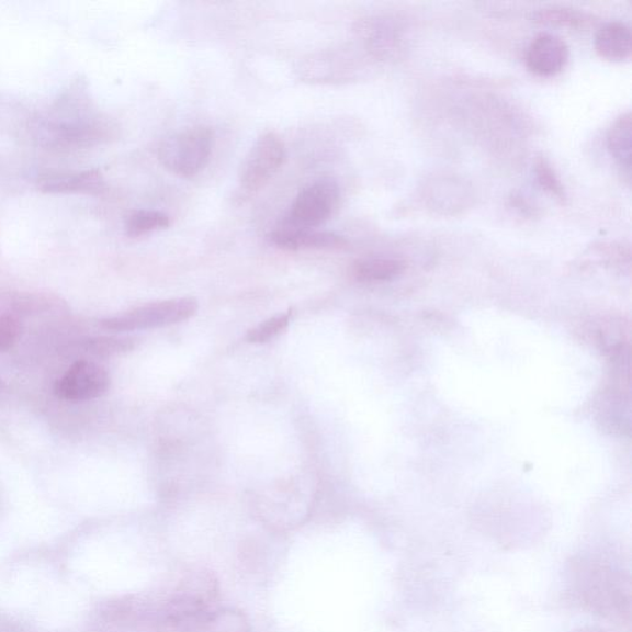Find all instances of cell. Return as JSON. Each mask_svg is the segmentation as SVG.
Listing matches in <instances>:
<instances>
[{"label":"cell","instance_id":"2e32d148","mask_svg":"<svg viewBox=\"0 0 632 632\" xmlns=\"http://www.w3.org/2000/svg\"><path fill=\"white\" fill-rule=\"evenodd\" d=\"M608 150L620 170L630 177L632 150L631 114L627 112L616 119L607 135Z\"/></svg>","mask_w":632,"mask_h":632},{"label":"cell","instance_id":"4316f807","mask_svg":"<svg viewBox=\"0 0 632 632\" xmlns=\"http://www.w3.org/2000/svg\"><path fill=\"white\" fill-rule=\"evenodd\" d=\"M3 385H4V384H3V382H2V381H0V390H2V388H3Z\"/></svg>","mask_w":632,"mask_h":632},{"label":"cell","instance_id":"5bb4252c","mask_svg":"<svg viewBox=\"0 0 632 632\" xmlns=\"http://www.w3.org/2000/svg\"><path fill=\"white\" fill-rule=\"evenodd\" d=\"M432 210L441 213H456L466 206L470 194L466 183L454 177H439L424 190Z\"/></svg>","mask_w":632,"mask_h":632},{"label":"cell","instance_id":"7c38bea8","mask_svg":"<svg viewBox=\"0 0 632 632\" xmlns=\"http://www.w3.org/2000/svg\"><path fill=\"white\" fill-rule=\"evenodd\" d=\"M38 187L52 194L99 195L106 191L104 177L97 170L46 173L40 177Z\"/></svg>","mask_w":632,"mask_h":632},{"label":"cell","instance_id":"7402d4cb","mask_svg":"<svg viewBox=\"0 0 632 632\" xmlns=\"http://www.w3.org/2000/svg\"><path fill=\"white\" fill-rule=\"evenodd\" d=\"M292 312L281 313L272 316V318L257 325L256 328L251 329L246 335L247 341L252 343H264L269 342L276 335H280L290 325Z\"/></svg>","mask_w":632,"mask_h":632},{"label":"cell","instance_id":"52a82bcc","mask_svg":"<svg viewBox=\"0 0 632 632\" xmlns=\"http://www.w3.org/2000/svg\"><path fill=\"white\" fill-rule=\"evenodd\" d=\"M111 385L108 372L93 361L81 360L71 365L55 384V394L67 402H87L102 397Z\"/></svg>","mask_w":632,"mask_h":632},{"label":"cell","instance_id":"7a4b0ae2","mask_svg":"<svg viewBox=\"0 0 632 632\" xmlns=\"http://www.w3.org/2000/svg\"><path fill=\"white\" fill-rule=\"evenodd\" d=\"M568 590L579 606L619 624H630L631 580L625 571L598 557H579L568 569Z\"/></svg>","mask_w":632,"mask_h":632},{"label":"cell","instance_id":"ba28073f","mask_svg":"<svg viewBox=\"0 0 632 632\" xmlns=\"http://www.w3.org/2000/svg\"><path fill=\"white\" fill-rule=\"evenodd\" d=\"M354 59L359 57L350 54L348 49L323 53L305 59L298 71L301 78L311 83L349 81L356 72Z\"/></svg>","mask_w":632,"mask_h":632},{"label":"cell","instance_id":"d4e9b609","mask_svg":"<svg viewBox=\"0 0 632 632\" xmlns=\"http://www.w3.org/2000/svg\"><path fill=\"white\" fill-rule=\"evenodd\" d=\"M511 202L512 205L517 207V210H519L522 214L526 215H531L535 212H533V207L530 204V202L528 200H526V196L522 195H514L511 198Z\"/></svg>","mask_w":632,"mask_h":632},{"label":"cell","instance_id":"8fae6325","mask_svg":"<svg viewBox=\"0 0 632 632\" xmlns=\"http://www.w3.org/2000/svg\"><path fill=\"white\" fill-rule=\"evenodd\" d=\"M272 245L286 251L300 250H332L342 249L348 241L345 237L315 229H294V227L279 226L269 235Z\"/></svg>","mask_w":632,"mask_h":632},{"label":"cell","instance_id":"9a60e30c","mask_svg":"<svg viewBox=\"0 0 632 632\" xmlns=\"http://www.w3.org/2000/svg\"><path fill=\"white\" fill-rule=\"evenodd\" d=\"M595 46L602 58L609 61H624L632 53L630 26L618 20L601 25L596 34Z\"/></svg>","mask_w":632,"mask_h":632},{"label":"cell","instance_id":"ac0fdd59","mask_svg":"<svg viewBox=\"0 0 632 632\" xmlns=\"http://www.w3.org/2000/svg\"><path fill=\"white\" fill-rule=\"evenodd\" d=\"M533 22L539 24L565 27H587L596 23V18L579 9L568 7H549L532 14Z\"/></svg>","mask_w":632,"mask_h":632},{"label":"cell","instance_id":"5b68a950","mask_svg":"<svg viewBox=\"0 0 632 632\" xmlns=\"http://www.w3.org/2000/svg\"><path fill=\"white\" fill-rule=\"evenodd\" d=\"M340 188L331 178H321L295 198L289 215L281 225L294 229H315L328 222L338 210Z\"/></svg>","mask_w":632,"mask_h":632},{"label":"cell","instance_id":"603a6c76","mask_svg":"<svg viewBox=\"0 0 632 632\" xmlns=\"http://www.w3.org/2000/svg\"><path fill=\"white\" fill-rule=\"evenodd\" d=\"M212 632H249V620L239 610L225 609L215 611L210 629Z\"/></svg>","mask_w":632,"mask_h":632},{"label":"cell","instance_id":"e0dca14e","mask_svg":"<svg viewBox=\"0 0 632 632\" xmlns=\"http://www.w3.org/2000/svg\"><path fill=\"white\" fill-rule=\"evenodd\" d=\"M405 263L402 260L388 257H374L358 261L352 267L356 280L361 282H384L395 279L403 273Z\"/></svg>","mask_w":632,"mask_h":632},{"label":"cell","instance_id":"6da1fadb","mask_svg":"<svg viewBox=\"0 0 632 632\" xmlns=\"http://www.w3.org/2000/svg\"><path fill=\"white\" fill-rule=\"evenodd\" d=\"M40 145L56 153H77L114 140L117 126L92 109L81 94L68 93L35 128Z\"/></svg>","mask_w":632,"mask_h":632},{"label":"cell","instance_id":"d6986e66","mask_svg":"<svg viewBox=\"0 0 632 632\" xmlns=\"http://www.w3.org/2000/svg\"><path fill=\"white\" fill-rule=\"evenodd\" d=\"M170 216L158 211L142 210L133 212L125 222V232L128 237L144 235L167 229L170 226Z\"/></svg>","mask_w":632,"mask_h":632},{"label":"cell","instance_id":"30bf717a","mask_svg":"<svg viewBox=\"0 0 632 632\" xmlns=\"http://www.w3.org/2000/svg\"><path fill=\"white\" fill-rule=\"evenodd\" d=\"M356 33L362 42V47L373 59H388L400 49V30L393 20L370 18L360 20Z\"/></svg>","mask_w":632,"mask_h":632},{"label":"cell","instance_id":"484cf974","mask_svg":"<svg viewBox=\"0 0 632 632\" xmlns=\"http://www.w3.org/2000/svg\"><path fill=\"white\" fill-rule=\"evenodd\" d=\"M569 632H606V631H602L598 628H579L576 630H572Z\"/></svg>","mask_w":632,"mask_h":632},{"label":"cell","instance_id":"cb8c5ba5","mask_svg":"<svg viewBox=\"0 0 632 632\" xmlns=\"http://www.w3.org/2000/svg\"><path fill=\"white\" fill-rule=\"evenodd\" d=\"M22 323L16 316L0 314V352L12 349L22 335Z\"/></svg>","mask_w":632,"mask_h":632},{"label":"cell","instance_id":"8992f818","mask_svg":"<svg viewBox=\"0 0 632 632\" xmlns=\"http://www.w3.org/2000/svg\"><path fill=\"white\" fill-rule=\"evenodd\" d=\"M284 160L285 148L280 136L266 133L257 138L240 168V190L245 194L261 190L280 171Z\"/></svg>","mask_w":632,"mask_h":632},{"label":"cell","instance_id":"ffe728a7","mask_svg":"<svg viewBox=\"0 0 632 632\" xmlns=\"http://www.w3.org/2000/svg\"><path fill=\"white\" fill-rule=\"evenodd\" d=\"M134 348L135 343L131 339L108 338V336L87 339L82 343L83 351L95 359L114 358L131 352Z\"/></svg>","mask_w":632,"mask_h":632},{"label":"cell","instance_id":"3957f363","mask_svg":"<svg viewBox=\"0 0 632 632\" xmlns=\"http://www.w3.org/2000/svg\"><path fill=\"white\" fill-rule=\"evenodd\" d=\"M213 146L211 127H188L165 138L158 147V160L167 171L190 178L204 170L211 160Z\"/></svg>","mask_w":632,"mask_h":632},{"label":"cell","instance_id":"9c48e42d","mask_svg":"<svg viewBox=\"0 0 632 632\" xmlns=\"http://www.w3.org/2000/svg\"><path fill=\"white\" fill-rule=\"evenodd\" d=\"M569 47L565 40L550 33H542L532 40L526 61L529 71L541 77L556 76L566 67Z\"/></svg>","mask_w":632,"mask_h":632},{"label":"cell","instance_id":"277c9868","mask_svg":"<svg viewBox=\"0 0 632 632\" xmlns=\"http://www.w3.org/2000/svg\"><path fill=\"white\" fill-rule=\"evenodd\" d=\"M200 305L193 298H178L138 306L101 321L111 331H136L162 328L191 319Z\"/></svg>","mask_w":632,"mask_h":632},{"label":"cell","instance_id":"4fadbf2b","mask_svg":"<svg viewBox=\"0 0 632 632\" xmlns=\"http://www.w3.org/2000/svg\"><path fill=\"white\" fill-rule=\"evenodd\" d=\"M66 306L65 303L54 294L24 292L8 289L0 285V312L16 316L34 315L56 311Z\"/></svg>","mask_w":632,"mask_h":632},{"label":"cell","instance_id":"44dd1931","mask_svg":"<svg viewBox=\"0 0 632 632\" xmlns=\"http://www.w3.org/2000/svg\"><path fill=\"white\" fill-rule=\"evenodd\" d=\"M533 171H535L538 183L541 185L542 190H545L552 196H555L562 204L567 202L565 185L562 184L555 168L552 167L545 156H539L537 158Z\"/></svg>","mask_w":632,"mask_h":632}]
</instances>
